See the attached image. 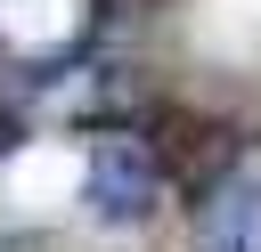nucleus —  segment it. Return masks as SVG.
I'll return each mask as SVG.
<instances>
[{"instance_id": "nucleus-2", "label": "nucleus", "mask_w": 261, "mask_h": 252, "mask_svg": "<svg viewBox=\"0 0 261 252\" xmlns=\"http://www.w3.org/2000/svg\"><path fill=\"white\" fill-rule=\"evenodd\" d=\"M98 211L106 219H139L147 211V195H155V154H130V146H106L98 154Z\"/></svg>"}, {"instance_id": "nucleus-1", "label": "nucleus", "mask_w": 261, "mask_h": 252, "mask_svg": "<svg viewBox=\"0 0 261 252\" xmlns=\"http://www.w3.org/2000/svg\"><path fill=\"white\" fill-rule=\"evenodd\" d=\"M155 130H163V146H155V154H163V163H171V171H179L188 187H196L204 171H220V163L237 154V138H228L220 122H204V114H163Z\"/></svg>"}]
</instances>
